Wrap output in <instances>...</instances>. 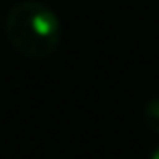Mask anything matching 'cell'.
<instances>
[{"mask_svg": "<svg viewBox=\"0 0 159 159\" xmlns=\"http://www.w3.org/2000/svg\"><path fill=\"white\" fill-rule=\"evenodd\" d=\"M4 33L14 51L31 59L53 55L61 43V23L47 4L27 0L8 10Z\"/></svg>", "mask_w": 159, "mask_h": 159, "instance_id": "cell-1", "label": "cell"}, {"mask_svg": "<svg viewBox=\"0 0 159 159\" xmlns=\"http://www.w3.org/2000/svg\"><path fill=\"white\" fill-rule=\"evenodd\" d=\"M143 120H145L147 129L159 135V96L157 98H151L145 104V110H143Z\"/></svg>", "mask_w": 159, "mask_h": 159, "instance_id": "cell-2", "label": "cell"}, {"mask_svg": "<svg viewBox=\"0 0 159 159\" xmlns=\"http://www.w3.org/2000/svg\"><path fill=\"white\" fill-rule=\"evenodd\" d=\"M149 159H159V147H155L153 151H151V155H149Z\"/></svg>", "mask_w": 159, "mask_h": 159, "instance_id": "cell-3", "label": "cell"}]
</instances>
